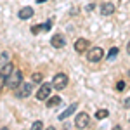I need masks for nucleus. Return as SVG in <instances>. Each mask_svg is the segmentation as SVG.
Masks as SVG:
<instances>
[{"label":"nucleus","instance_id":"nucleus-21","mask_svg":"<svg viewBox=\"0 0 130 130\" xmlns=\"http://www.w3.org/2000/svg\"><path fill=\"white\" fill-rule=\"evenodd\" d=\"M125 106H127V108L130 106V99H127V101H125Z\"/></svg>","mask_w":130,"mask_h":130},{"label":"nucleus","instance_id":"nucleus-4","mask_svg":"<svg viewBox=\"0 0 130 130\" xmlns=\"http://www.w3.org/2000/svg\"><path fill=\"white\" fill-rule=\"evenodd\" d=\"M52 89H54V87H52V83H42L40 87H38V92H37V99H38V101L49 99Z\"/></svg>","mask_w":130,"mask_h":130},{"label":"nucleus","instance_id":"nucleus-20","mask_svg":"<svg viewBox=\"0 0 130 130\" xmlns=\"http://www.w3.org/2000/svg\"><path fill=\"white\" fill-rule=\"evenodd\" d=\"M33 82L40 83V82H42V73H35V75H33Z\"/></svg>","mask_w":130,"mask_h":130},{"label":"nucleus","instance_id":"nucleus-22","mask_svg":"<svg viewBox=\"0 0 130 130\" xmlns=\"http://www.w3.org/2000/svg\"><path fill=\"white\" fill-rule=\"evenodd\" d=\"M127 52L130 54V42H128V45H127Z\"/></svg>","mask_w":130,"mask_h":130},{"label":"nucleus","instance_id":"nucleus-11","mask_svg":"<svg viewBox=\"0 0 130 130\" xmlns=\"http://www.w3.org/2000/svg\"><path fill=\"white\" fill-rule=\"evenodd\" d=\"M113 12H115V5H113L111 2H106V4L101 5V14H102V16H111Z\"/></svg>","mask_w":130,"mask_h":130},{"label":"nucleus","instance_id":"nucleus-18","mask_svg":"<svg viewBox=\"0 0 130 130\" xmlns=\"http://www.w3.org/2000/svg\"><path fill=\"white\" fill-rule=\"evenodd\" d=\"M125 87H127V85H125V82H123V80H120L118 83H116V90H118V92L125 90Z\"/></svg>","mask_w":130,"mask_h":130},{"label":"nucleus","instance_id":"nucleus-9","mask_svg":"<svg viewBox=\"0 0 130 130\" xmlns=\"http://www.w3.org/2000/svg\"><path fill=\"white\" fill-rule=\"evenodd\" d=\"M89 45H90V42L87 38H78V40L75 42V50L78 54H82V52H85V50L89 49Z\"/></svg>","mask_w":130,"mask_h":130},{"label":"nucleus","instance_id":"nucleus-14","mask_svg":"<svg viewBox=\"0 0 130 130\" xmlns=\"http://www.w3.org/2000/svg\"><path fill=\"white\" fill-rule=\"evenodd\" d=\"M61 101H62V99H61L59 95H54L52 99L47 101V108H57V106L61 104Z\"/></svg>","mask_w":130,"mask_h":130},{"label":"nucleus","instance_id":"nucleus-8","mask_svg":"<svg viewBox=\"0 0 130 130\" xmlns=\"http://www.w3.org/2000/svg\"><path fill=\"white\" fill-rule=\"evenodd\" d=\"M50 45H52L54 49H62V47L66 45V40H64L62 35H54V37L50 38Z\"/></svg>","mask_w":130,"mask_h":130},{"label":"nucleus","instance_id":"nucleus-13","mask_svg":"<svg viewBox=\"0 0 130 130\" xmlns=\"http://www.w3.org/2000/svg\"><path fill=\"white\" fill-rule=\"evenodd\" d=\"M75 111H76V104H71L70 108H66V109L59 115V120H66V118H68V116H71Z\"/></svg>","mask_w":130,"mask_h":130},{"label":"nucleus","instance_id":"nucleus-12","mask_svg":"<svg viewBox=\"0 0 130 130\" xmlns=\"http://www.w3.org/2000/svg\"><path fill=\"white\" fill-rule=\"evenodd\" d=\"M12 71H14V66H12V62H10V61H9L7 64H4V66L0 68V75L7 78V76H9V75H10V73H12Z\"/></svg>","mask_w":130,"mask_h":130},{"label":"nucleus","instance_id":"nucleus-19","mask_svg":"<svg viewBox=\"0 0 130 130\" xmlns=\"http://www.w3.org/2000/svg\"><path fill=\"white\" fill-rule=\"evenodd\" d=\"M42 127H43V123H42L40 120H38V121H35V123H33V125H31V128H35V130L42 128Z\"/></svg>","mask_w":130,"mask_h":130},{"label":"nucleus","instance_id":"nucleus-16","mask_svg":"<svg viewBox=\"0 0 130 130\" xmlns=\"http://www.w3.org/2000/svg\"><path fill=\"white\" fill-rule=\"evenodd\" d=\"M108 115H109V113H108V109H99L97 113H95V118H97V120H104Z\"/></svg>","mask_w":130,"mask_h":130},{"label":"nucleus","instance_id":"nucleus-6","mask_svg":"<svg viewBox=\"0 0 130 130\" xmlns=\"http://www.w3.org/2000/svg\"><path fill=\"white\" fill-rule=\"evenodd\" d=\"M31 90H33V85L31 83H21L19 87L16 89V95L19 99H24V97H28L31 94Z\"/></svg>","mask_w":130,"mask_h":130},{"label":"nucleus","instance_id":"nucleus-10","mask_svg":"<svg viewBox=\"0 0 130 130\" xmlns=\"http://www.w3.org/2000/svg\"><path fill=\"white\" fill-rule=\"evenodd\" d=\"M33 14H35V10H33V7H23V9L19 10V14H18V18L23 21L30 19V18H33Z\"/></svg>","mask_w":130,"mask_h":130},{"label":"nucleus","instance_id":"nucleus-24","mask_svg":"<svg viewBox=\"0 0 130 130\" xmlns=\"http://www.w3.org/2000/svg\"><path fill=\"white\" fill-rule=\"evenodd\" d=\"M128 121H130V115H128Z\"/></svg>","mask_w":130,"mask_h":130},{"label":"nucleus","instance_id":"nucleus-17","mask_svg":"<svg viewBox=\"0 0 130 130\" xmlns=\"http://www.w3.org/2000/svg\"><path fill=\"white\" fill-rule=\"evenodd\" d=\"M116 56H118V49H116V47H113V49H111L109 52H108V59L113 61L115 57H116Z\"/></svg>","mask_w":130,"mask_h":130},{"label":"nucleus","instance_id":"nucleus-5","mask_svg":"<svg viewBox=\"0 0 130 130\" xmlns=\"http://www.w3.org/2000/svg\"><path fill=\"white\" fill-rule=\"evenodd\" d=\"M75 125L78 127V128H87L90 125V116L87 115V113H78L76 115V118H75Z\"/></svg>","mask_w":130,"mask_h":130},{"label":"nucleus","instance_id":"nucleus-15","mask_svg":"<svg viewBox=\"0 0 130 130\" xmlns=\"http://www.w3.org/2000/svg\"><path fill=\"white\" fill-rule=\"evenodd\" d=\"M10 61V54L7 52V50H4V52H0V68L4 66V64H7Z\"/></svg>","mask_w":130,"mask_h":130},{"label":"nucleus","instance_id":"nucleus-2","mask_svg":"<svg viewBox=\"0 0 130 130\" xmlns=\"http://www.w3.org/2000/svg\"><path fill=\"white\" fill-rule=\"evenodd\" d=\"M66 85H68V76L64 73H56L52 78V87L56 90H62L66 89Z\"/></svg>","mask_w":130,"mask_h":130},{"label":"nucleus","instance_id":"nucleus-1","mask_svg":"<svg viewBox=\"0 0 130 130\" xmlns=\"http://www.w3.org/2000/svg\"><path fill=\"white\" fill-rule=\"evenodd\" d=\"M21 83H23V73H21L19 70H14L9 76L5 78V87H9V89L16 90Z\"/></svg>","mask_w":130,"mask_h":130},{"label":"nucleus","instance_id":"nucleus-3","mask_svg":"<svg viewBox=\"0 0 130 130\" xmlns=\"http://www.w3.org/2000/svg\"><path fill=\"white\" fill-rule=\"evenodd\" d=\"M102 57H104V50L101 49V47H92L87 52V61L89 62H99Z\"/></svg>","mask_w":130,"mask_h":130},{"label":"nucleus","instance_id":"nucleus-23","mask_svg":"<svg viewBox=\"0 0 130 130\" xmlns=\"http://www.w3.org/2000/svg\"><path fill=\"white\" fill-rule=\"evenodd\" d=\"M43 2H47V0H37V4H43Z\"/></svg>","mask_w":130,"mask_h":130},{"label":"nucleus","instance_id":"nucleus-7","mask_svg":"<svg viewBox=\"0 0 130 130\" xmlns=\"http://www.w3.org/2000/svg\"><path fill=\"white\" fill-rule=\"evenodd\" d=\"M52 23H54V21L49 19L45 24H35V26H31V33H33V35H38L40 31H49L50 28H52Z\"/></svg>","mask_w":130,"mask_h":130}]
</instances>
